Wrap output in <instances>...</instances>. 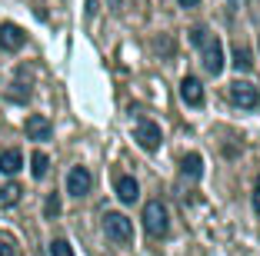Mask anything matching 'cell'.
<instances>
[{
    "label": "cell",
    "mask_w": 260,
    "mask_h": 256,
    "mask_svg": "<svg viewBox=\"0 0 260 256\" xmlns=\"http://www.w3.org/2000/svg\"><path fill=\"white\" fill-rule=\"evenodd\" d=\"M144 230H147V236H167V230H170V213H167V206L160 203V200H150V203L144 206Z\"/></svg>",
    "instance_id": "1"
},
{
    "label": "cell",
    "mask_w": 260,
    "mask_h": 256,
    "mask_svg": "<svg viewBox=\"0 0 260 256\" xmlns=\"http://www.w3.org/2000/svg\"><path fill=\"white\" fill-rule=\"evenodd\" d=\"M104 233H107L114 243H120V246H130L134 226H130V220L123 216V213H107V216H104Z\"/></svg>",
    "instance_id": "2"
},
{
    "label": "cell",
    "mask_w": 260,
    "mask_h": 256,
    "mask_svg": "<svg viewBox=\"0 0 260 256\" xmlns=\"http://www.w3.org/2000/svg\"><path fill=\"white\" fill-rule=\"evenodd\" d=\"M204 53H200V60H204V67H207V74L210 77H217L223 70V47H220V40L214 37V33H207L204 37Z\"/></svg>",
    "instance_id": "3"
},
{
    "label": "cell",
    "mask_w": 260,
    "mask_h": 256,
    "mask_svg": "<svg viewBox=\"0 0 260 256\" xmlns=\"http://www.w3.org/2000/svg\"><path fill=\"white\" fill-rule=\"evenodd\" d=\"M230 100H234V106H240V110H253V106L260 103V90L250 80H234L230 83Z\"/></svg>",
    "instance_id": "4"
},
{
    "label": "cell",
    "mask_w": 260,
    "mask_h": 256,
    "mask_svg": "<svg viewBox=\"0 0 260 256\" xmlns=\"http://www.w3.org/2000/svg\"><path fill=\"white\" fill-rule=\"evenodd\" d=\"M134 136H137V143L144 147L147 153L160 150V127L153 120H137V127H134Z\"/></svg>",
    "instance_id": "5"
},
{
    "label": "cell",
    "mask_w": 260,
    "mask_h": 256,
    "mask_svg": "<svg viewBox=\"0 0 260 256\" xmlns=\"http://www.w3.org/2000/svg\"><path fill=\"white\" fill-rule=\"evenodd\" d=\"M90 187H93V176H90L87 166H74V170L67 173V193L70 196H87Z\"/></svg>",
    "instance_id": "6"
},
{
    "label": "cell",
    "mask_w": 260,
    "mask_h": 256,
    "mask_svg": "<svg viewBox=\"0 0 260 256\" xmlns=\"http://www.w3.org/2000/svg\"><path fill=\"white\" fill-rule=\"evenodd\" d=\"M27 44V33L20 30V27H17V23H4V27H0V47H4V50H20V47Z\"/></svg>",
    "instance_id": "7"
},
{
    "label": "cell",
    "mask_w": 260,
    "mask_h": 256,
    "mask_svg": "<svg viewBox=\"0 0 260 256\" xmlns=\"http://www.w3.org/2000/svg\"><path fill=\"white\" fill-rule=\"evenodd\" d=\"M180 97L187 106H204V87H200L197 77H184L180 80Z\"/></svg>",
    "instance_id": "8"
},
{
    "label": "cell",
    "mask_w": 260,
    "mask_h": 256,
    "mask_svg": "<svg viewBox=\"0 0 260 256\" xmlns=\"http://www.w3.org/2000/svg\"><path fill=\"white\" fill-rule=\"evenodd\" d=\"M50 133H54V127H50L47 117H40V113L27 117V136L30 140H50Z\"/></svg>",
    "instance_id": "9"
},
{
    "label": "cell",
    "mask_w": 260,
    "mask_h": 256,
    "mask_svg": "<svg viewBox=\"0 0 260 256\" xmlns=\"http://www.w3.org/2000/svg\"><path fill=\"white\" fill-rule=\"evenodd\" d=\"M114 190H117V196H120L123 203H137V196H140V187H137L134 176H117Z\"/></svg>",
    "instance_id": "10"
},
{
    "label": "cell",
    "mask_w": 260,
    "mask_h": 256,
    "mask_svg": "<svg viewBox=\"0 0 260 256\" xmlns=\"http://www.w3.org/2000/svg\"><path fill=\"white\" fill-rule=\"evenodd\" d=\"M20 166H23V153L20 150H4L0 153V173L14 176V173H20Z\"/></svg>",
    "instance_id": "11"
},
{
    "label": "cell",
    "mask_w": 260,
    "mask_h": 256,
    "mask_svg": "<svg viewBox=\"0 0 260 256\" xmlns=\"http://www.w3.org/2000/svg\"><path fill=\"white\" fill-rule=\"evenodd\" d=\"M180 170H184L187 176H200L204 173V160H200V153H187V157L180 160Z\"/></svg>",
    "instance_id": "12"
},
{
    "label": "cell",
    "mask_w": 260,
    "mask_h": 256,
    "mask_svg": "<svg viewBox=\"0 0 260 256\" xmlns=\"http://www.w3.org/2000/svg\"><path fill=\"white\" fill-rule=\"evenodd\" d=\"M20 183H7V187H0V206H14L20 200Z\"/></svg>",
    "instance_id": "13"
},
{
    "label": "cell",
    "mask_w": 260,
    "mask_h": 256,
    "mask_svg": "<svg viewBox=\"0 0 260 256\" xmlns=\"http://www.w3.org/2000/svg\"><path fill=\"white\" fill-rule=\"evenodd\" d=\"M47 170H50V157H47V153H34V157H30V173L34 176H37V180H40V176H47Z\"/></svg>",
    "instance_id": "14"
},
{
    "label": "cell",
    "mask_w": 260,
    "mask_h": 256,
    "mask_svg": "<svg viewBox=\"0 0 260 256\" xmlns=\"http://www.w3.org/2000/svg\"><path fill=\"white\" fill-rule=\"evenodd\" d=\"M234 67H237V70H244V74L253 67V53L247 50V47H234Z\"/></svg>",
    "instance_id": "15"
},
{
    "label": "cell",
    "mask_w": 260,
    "mask_h": 256,
    "mask_svg": "<svg viewBox=\"0 0 260 256\" xmlns=\"http://www.w3.org/2000/svg\"><path fill=\"white\" fill-rule=\"evenodd\" d=\"M50 256H74V246L67 240H54L50 243Z\"/></svg>",
    "instance_id": "16"
},
{
    "label": "cell",
    "mask_w": 260,
    "mask_h": 256,
    "mask_svg": "<svg viewBox=\"0 0 260 256\" xmlns=\"http://www.w3.org/2000/svg\"><path fill=\"white\" fill-rule=\"evenodd\" d=\"M44 213H47L50 220H54L57 213H60V196H57V193H50V196H47V203H44Z\"/></svg>",
    "instance_id": "17"
},
{
    "label": "cell",
    "mask_w": 260,
    "mask_h": 256,
    "mask_svg": "<svg viewBox=\"0 0 260 256\" xmlns=\"http://www.w3.org/2000/svg\"><path fill=\"white\" fill-rule=\"evenodd\" d=\"M204 37H207V30H204V27H193V30H190V44H193V47H200V44H204Z\"/></svg>",
    "instance_id": "18"
},
{
    "label": "cell",
    "mask_w": 260,
    "mask_h": 256,
    "mask_svg": "<svg viewBox=\"0 0 260 256\" xmlns=\"http://www.w3.org/2000/svg\"><path fill=\"white\" fill-rule=\"evenodd\" d=\"M253 210H257V216H260V176H257V187H253Z\"/></svg>",
    "instance_id": "19"
},
{
    "label": "cell",
    "mask_w": 260,
    "mask_h": 256,
    "mask_svg": "<svg viewBox=\"0 0 260 256\" xmlns=\"http://www.w3.org/2000/svg\"><path fill=\"white\" fill-rule=\"evenodd\" d=\"M0 256H14V246H10V243H4V240H0Z\"/></svg>",
    "instance_id": "20"
},
{
    "label": "cell",
    "mask_w": 260,
    "mask_h": 256,
    "mask_svg": "<svg viewBox=\"0 0 260 256\" xmlns=\"http://www.w3.org/2000/svg\"><path fill=\"white\" fill-rule=\"evenodd\" d=\"M180 7H187V10H193V7H200V0H177Z\"/></svg>",
    "instance_id": "21"
}]
</instances>
